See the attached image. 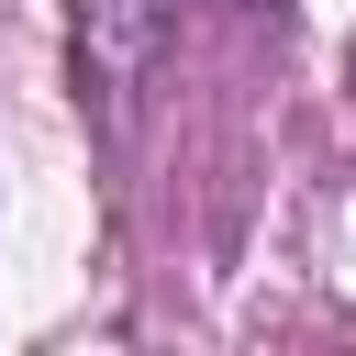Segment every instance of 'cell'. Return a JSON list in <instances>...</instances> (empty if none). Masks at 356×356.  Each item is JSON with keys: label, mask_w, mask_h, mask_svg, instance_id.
I'll return each mask as SVG.
<instances>
[{"label": "cell", "mask_w": 356, "mask_h": 356, "mask_svg": "<svg viewBox=\"0 0 356 356\" xmlns=\"http://www.w3.org/2000/svg\"><path fill=\"white\" fill-rule=\"evenodd\" d=\"M167 33H178V0H78V78L100 89V111H122L156 78Z\"/></svg>", "instance_id": "6da1fadb"}]
</instances>
